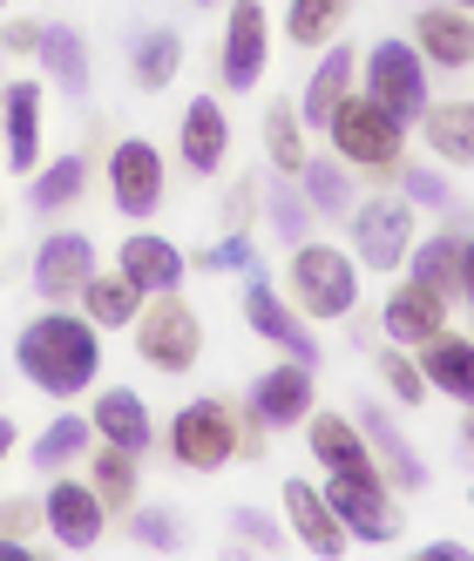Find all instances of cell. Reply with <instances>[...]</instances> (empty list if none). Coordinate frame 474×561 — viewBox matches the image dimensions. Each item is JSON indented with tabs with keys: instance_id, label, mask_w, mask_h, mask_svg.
Returning <instances> with one entry per match:
<instances>
[{
	"instance_id": "1",
	"label": "cell",
	"mask_w": 474,
	"mask_h": 561,
	"mask_svg": "<svg viewBox=\"0 0 474 561\" xmlns=\"http://www.w3.org/2000/svg\"><path fill=\"white\" fill-rule=\"evenodd\" d=\"M14 366L21 379H34L48 399H75V392H89L102 379V325L82 311H42V318H27L21 339H14Z\"/></svg>"
},
{
	"instance_id": "2",
	"label": "cell",
	"mask_w": 474,
	"mask_h": 561,
	"mask_svg": "<svg viewBox=\"0 0 474 561\" xmlns=\"http://www.w3.org/2000/svg\"><path fill=\"white\" fill-rule=\"evenodd\" d=\"M285 285H292V305L305 318H352L360 305V257H346L339 244H292V264H285Z\"/></svg>"
},
{
	"instance_id": "3",
	"label": "cell",
	"mask_w": 474,
	"mask_h": 561,
	"mask_svg": "<svg viewBox=\"0 0 474 561\" xmlns=\"http://www.w3.org/2000/svg\"><path fill=\"white\" fill-rule=\"evenodd\" d=\"M360 95H373L400 129H414L427 115V61L414 42H400V34H386V42H373L360 55Z\"/></svg>"
},
{
	"instance_id": "4",
	"label": "cell",
	"mask_w": 474,
	"mask_h": 561,
	"mask_svg": "<svg viewBox=\"0 0 474 561\" xmlns=\"http://www.w3.org/2000/svg\"><path fill=\"white\" fill-rule=\"evenodd\" d=\"M326 136H332V156H339V163H352V170H393L407 156V129L393 123L373 95H360V89L332 108Z\"/></svg>"
},
{
	"instance_id": "5",
	"label": "cell",
	"mask_w": 474,
	"mask_h": 561,
	"mask_svg": "<svg viewBox=\"0 0 474 561\" xmlns=\"http://www.w3.org/2000/svg\"><path fill=\"white\" fill-rule=\"evenodd\" d=\"M129 332H136L143 366H156V373H190L196 358H204V318H196L177 291H149Z\"/></svg>"
},
{
	"instance_id": "6",
	"label": "cell",
	"mask_w": 474,
	"mask_h": 561,
	"mask_svg": "<svg viewBox=\"0 0 474 561\" xmlns=\"http://www.w3.org/2000/svg\"><path fill=\"white\" fill-rule=\"evenodd\" d=\"M414 244H420V230H414L407 190H380L366 204H352V257H360V271H400Z\"/></svg>"
},
{
	"instance_id": "7",
	"label": "cell",
	"mask_w": 474,
	"mask_h": 561,
	"mask_svg": "<svg viewBox=\"0 0 474 561\" xmlns=\"http://www.w3.org/2000/svg\"><path fill=\"white\" fill-rule=\"evenodd\" d=\"M170 460L190 467V473H217L237 460V413L224 399H190L170 426Z\"/></svg>"
},
{
	"instance_id": "8",
	"label": "cell",
	"mask_w": 474,
	"mask_h": 561,
	"mask_svg": "<svg viewBox=\"0 0 474 561\" xmlns=\"http://www.w3.org/2000/svg\"><path fill=\"white\" fill-rule=\"evenodd\" d=\"M326 501L346 520L352 541H393L400 535V507L386 494V473H326Z\"/></svg>"
},
{
	"instance_id": "9",
	"label": "cell",
	"mask_w": 474,
	"mask_h": 561,
	"mask_svg": "<svg viewBox=\"0 0 474 561\" xmlns=\"http://www.w3.org/2000/svg\"><path fill=\"white\" fill-rule=\"evenodd\" d=\"M264 55H271V27H264V0H237L217 42V82L224 89H258L264 82Z\"/></svg>"
},
{
	"instance_id": "10",
	"label": "cell",
	"mask_w": 474,
	"mask_h": 561,
	"mask_svg": "<svg viewBox=\"0 0 474 561\" xmlns=\"http://www.w3.org/2000/svg\"><path fill=\"white\" fill-rule=\"evenodd\" d=\"M245 325H251L264 345H279L285 358H305V366H319V339H312L305 311L285 305V291H271L258 271H245Z\"/></svg>"
},
{
	"instance_id": "11",
	"label": "cell",
	"mask_w": 474,
	"mask_h": 561,
	"mask_svg": "<svg viewBox=\"0 0 474 561\" xmlns=\"http://www.w3.org/2000/svg\"><path fill=\"white\" fill-rule=\"evenodd\" d=\"M109 204L123 210L129 224L156 217V204H163V156H156L143 136L109 149Z\"/></svg>"
},
{
	"instance_id": "12",
	"label": "cell",
	"mask_w": 474,
	"mask_h": 561,
	"mask_svg": "<svg viewBox=\"0 0 474 561\" xmlns=\"http://www.w3.org/2000/svg\"><path fill=\"white\" fill-rule=\"evenodd\" d=\"M95 277V244L82 230H48L42 251H34V291H42L48 305H68L82 298V285Z\"/></svg>"
},
{
	"instance_id": "13",
	"label": "cell",
	"mask_w": 474,
	"mask_h": 561,
	"mask_svg": "<svg viewBox=\"0 0 474 561\" xmlns=\"http://www.w3.org/2000/svg\"><path fill=\"white\" fill-rule=\"evenodd\" d=\"M42 520H48V535H55V548H95L102 541V528H109V507H102V494L89 488V480H55V488L42 494Z\"/></svg>"
},
{
	"instance_id": "14",
	"label": "cell",
	"mask_w": 474,
	"mask_h": 561,
	"mask_svg": "<svg viewBox=\"0 0 474 561\" xmlns=\"http://www.w3.org/2000/svg\"><path fill=\"white\" fill-rule=\"evenodd\" d=\"M467 237H474V224H467V217H448V230L420 237L414 257H407L420 285H427V291H441L448 305L467 298Z\"/></svg>"
},
{
	"instance_id": "15",
	"label": "cell",
	"mask_w": 474,
	"mask_h": 561,
	"mask_svg": "<svg viewBox=\"0 0 474 561\" xmlns=\"http://www.w3.org/2000/svg\"><path fill=\"white\" fill-rule=\"evenodd\" d=\"M251 407L264 426H305L312 407H319V386H312V366L305 358H285V366H271L251 379Z\"/></svg>"
},
{
	"instance_id": "16",
	"label": "cell",
	"mask_w": 474,
	"mask_h": 561,
	"mask_svg": "<svg viewBox=\"0 0 474 561\" xmlns=\"http://www.w3.org/2000/svg\"><path fill=\"white\" fill-rule=\"evenodd\" d=\"M414 48L427 68H474V14L454 8V0H441V8H420L414 14Z\"/></svg>"
},
{
	"instance_id": "17",
	"label": "cell",
	"mask_w": 474,
	"mask_h": 561,
	"mask_svg": "<svg viewBox=\"0 0 474 561\" xmlns=\"http://www.w3.org/2000/svg\"><path fill=\"white\" fill-rule=\"evenodd\" d=\"M448 298L441 291H427L420 277H407V285H393L386 291V305H380V325H386V339L393 345H427L433 332H448Z\"/></svg>"
},
{
	"instance_id": "18",
	"label": "cell",
	"mask_w": 474,
	"mask_h": 561,
	"mask_svg": "<svg viewBox=\"0 0 474 561\" xmlns=\"http://www.w3.org/2000/svg\"><path fill=\"white\" fill-rule=\"evenodd\" d=\"M0 156H8L14 176H27L34 163H42V89L34 82L0 89Z\"/></svg>"
},
{
	"instance_id": "19",
	"label": "cell",
	"mask_w": 474,
	"mask_h": 561,
	"mask_svg": "<svg viewBox=\"0 0 474 561\" xmlns=\"http://www.w3.org/2000/svg\"><path fill=\"white\" fill-rule=\"evenodd\" d=\"M305 447H312V460H319L326 473H380V460H373V447H366L360 420H346V413H319V407H312Z\"/></svg>"
},
{
	"instance_id": "20",
	"label": "cell",
	"mask_w": 474,
	"mask_h": 561,
	"mask_svg": "<svg viewBox=\"0 0 474 561\" xmlns=\"http://www.w3.org/2000/svg\"><path fill=\"white\" fill-rule=\"evenodd\" d=\"M177 156L190 176H217L224 156H230V123H224V102L217 95H196L183 108V129H177Z\"/></svg>"
},
{
	"instance_id": "21",
	"label": "cell",
	"mask_w": 474,
	"mask_h": 561,
	"mask_svg": "<svg viewBox=\"0 0 474 561\" xmlns=\"http://www.w3.org/2000/svg\"><path fill=\"white\" fill-rule=\"evenodd\" d=\"M285 520H292V535L312 548V554H346V520L332 514L326 488H312V480H285Z\"/></svg>"
},
{
	"instance_id": "22",
	"label": "cell",
	"mask_w": 474,
	"mask_h": 561,
	"mask_svg": "<svg viewBox=\"0 0 474 561\" xmlns=\"http://www.w3.org/2000/svg\"><path fill=\"white\" fill-rule=\"evenodd\" d=\"M360 433H366V447H373V460H380V473H386V488H400V494H420V488H427V467H420V454H414V439L393 426L380 407L360 413Z\"/></svg>"
},
{
	"instance_id": "23",
	"label": "cell",
	"mask_w": 474,
	"mask_h": 561,
	"mask_svg": "<svg viewBox=\"0 0 474 561\" xmlns=\"http://www.w3.org/2000/svg\"><path fill=\"white\" fill-rule=\"evenodd\" d=\"M420 373H427V392H448L474 413V339L461 332H433L420 345Z\"/></svg>"
},
{
	"instance_id": "24",
	"label": "cell",
	"mask_w": 474,
	"mask_h": 561,
	"mask_svg": "<svg viewBox=\"0 0 474 561\" xmlns=\"http://www.w3.org/2000/svg\"><path fill=\"white\" fill-rule=\"evenodd\" d=\"M115 271H123L129 285H143V291H177L183 285V251L170 237L136 230V237H123V251H115Z\"/></svg>"
},
{
	"instance_id": "25",
	"label": "cell",
	"mask_w": 474,
	"mask_h": 561,
	"mask_svg": "<svg viewBox=\"0 0 474 561\" xmlns=\"http://www.w3.org/2000/svg\"><path fill=\"white\" fill-rule=\"evenodd\" d=\"M89 426H95V439H115V447H129V454H149V439H156V420L143 407V392H129V386H109L95 399Z\"/></svg>"
},
{
	"instance_id": "26",
	"label": "cell",
	"mask_w": 474,
	"mask_h": 561,
	"mask_svg": "<svg viewBox=\"0 0 474 561\" xmlns=\"http://www.w3.org/2000/svg\"><path fill=\"white\" fill-rule=\"evenodd\" d=\"M352 82H360V55H352V48H326V55H319V68H312V82H305L298 115L326 129V123H332V108L352 95Z\"/></svg>"
},
{
	"instance_id": "27",
	"label": "cell",
	"mask_w": 474,
	"mask_h": 561,
	"mask_svg": "<svg viewBox=\"0 0 474 561\" xmlns=\"http://www.w3.org/2000/svg\"><path fill=\"white\" fill-rule=\"evenodd\" d=\"M420 136H427V149L441 156V163L467 170L474 163V102H427Z\"/></svg>"
},
{
	"instance_id": "28",
	"label": "cell",
	"mask_w": 474,
	"mask_h": 561,
	"mask_svg": "<svg viewBox=\"0 0 474 561\" xmlns=\"http://www.w3.org/2000/svg\"><path fill=\"white\" fill-rule=\"evenodd\" d=\"M177 68H183V34H177V27H149V34H136L129 75H136L143 95H163V89L177 82Z\"/></svg>"
},
{
	"instance_id": "29",
	"label": "cell",
	"mask_w": 474,
	"mask_h": 561,
	"mask_svg": "<svg viewBox=\"0 0 474 561\" xmlns=\"http://www.w3.org/2000/svg\"><path fill=\"white\" fill-rule=\"evenodd\" d=\"M143 285H129L123 271H95L89 285H82V311L95 318L102 332H115V325H136V311H143Z\"/></svg>"
},
{
	"instance_id": "30",
	"label": "cell",
	"mask_w": 474,
	"mask_h": 561,
	"mask_svg": "<svg viewBox=\"0 0 474 561\" xmlns=\"http://www.w3.org/2000/svg\"><path fill=\"white\" fill-rule=\"evenodd\" d=\"M89 488L102 494V507H109V514H129V507H136V494H143V467H136V454H129V447H115V439H102Z\"/></svg>"
},
{
	"instance_id": "31",
	"label": "cell",
	"mask_w": 474,
	"mask_h": 561,
	"mask_svg": "<svg viewBox=\"0 0 474 561\" xmlns=\"http://www.w3.org/2000/svg\"><path fill=\"white\" fill-rule=\"evenodd\" d=\"M264 156H271V170L279 176H298L312 163V149H305V115L292 102H271L264 108Z\"/></svg>"
},
{
	"instance_id": "32",
	"label": "cell",
	"mask_w": 474,
	"mask_h": 561,
	"mask_svg": "<svg viewBox=\"0 0 474 561\" xmlns=\"http://www.w3.org/2000/svg\"><path fill=\"white\" fill-rule=\"evenodd\" d=\"M42 68H48V82H55V89L82 95V89H89V42H82V34H75L68 21H55V27L42 34Z\"/></svg>"
},
{
	"instance_id": "33",
	"label": "cell",
	"mask_w": 474,
	"mask_h": 561,
	"mask_svg": "<svg viewBox=\"0 0 474 561\" xmlns=\"http://www.w3.org/2000/svg\"><path fill=\"white\" fill-rule=\"evenodd\" d=\"M89 439H95V426L82 420V413H61V420H48L42 426V439H34V467H42V473H61L75 454H89Z\"/></svg>"
},
{
	"instance_id": "34",
	"label": "cell",
	"mask_w": 474,
	"mask_h": 561,
	"mask_svg": "<svg viewBox=\"0 0 474 561\" xmlns=\"http://www.w3.org/2000/svg\"><path fill=\"white\" fill-rule=\"evenodd\" d=\"M339 21H346V0H292L285 8V42L292 48H332Z\"/></svg>"
},
{
	"instance_id": "35",
	"label": "cell",
	"mask_w": 474,
	"mask_h": 561,
	"mask_svg": "<svg viewBox=\"0 0 474 561\" xmlns=\"http://www.w3.org/2000/svg\"><path fill=\"white\" fill-rule=\"evenodd\" d=\"M298 176H305V204L319 210V217H339V224H346V210H352V183H346V163H339V156H312Z\"/></svg>"
},
{
	"instance_id": "36",
	"label": "cell",
	"mask_w": 474,
	"mask_h": 561,
	"mask_svg": "<svg viewBox=\"0 0 474 561\" xmlns=\"http://www.w3.org/2000/svg\"><path fill=\"white\" fill-rule=\"evenodd\" d=\"M82 183H89V163H82V156H55V163L34 176L27 204H34V210H61V204H75V196H82Z\"/></svg>"
},
{
	"instance_id": "37",
	"label": "cell",
	"mask_w": 474,
	"mask_h": 561,
	"mask_svg": "<svg viewBox=\"0 0 474 561\" xmlns=\"http://www.w3.org/2000/svg\"><path fill=\"white\" fill-rule=\"evenodd\" d=\"M380 379H386V392L400 399V407H420L427 399V373H420V358H407V352H380Z\"/></svg>"
},
{
	"instance_id": "38",
	"label": "cell",
	"mask_w": 474,
	"mask_h": 561,
	"mask_svg": "<svg viewBox=\"0 0 474 561\" xmlns=\"http://www.w3.org/2000/svg\"><path fill=\"white\" fill-rule=\"evenodd\" d=\"M123 520H129V535H136L143 548H183V520H177L170 507H129Z\"/></svg>"
},
{
	"instance_id": "39",
	"label": "cell",
	"mask_w": 474,
	"mask_h": 561,
	"mask_svg": "<svg viewBox=\"0 0 474 561\" xmlns=\"http://www.w3.org/2000/svg\"><path fill=\"white\" fill-rule=\"evenodd\" d=\"M264 210H271V230L285 237V251L292 244H305V204L285 190V183H271V196H264Z\"/></svg>"
},
{
	"instance_id": "40",
	"label": "cell",
	"mask_w": 474,
	"mask_h": 561,
	"mask_svg": "<svg viewBox=\"0 0 474 561\" xmlns=\"http://www.w3.org/2000/svg\"><path fill=\"white\" fill-rule=\"evenodd\" d=\"M48 520H42V501H27V494H14V501H0V535L8 541H27V535H42Z\"/></svg>"
},
{
	"instance_id": "41",
	"label": "cell",
	"mask_w": 474,
	"mask_h": 561,
	"mask_svg": "<svg viewBox=\"0 0 474 561\" xmlns=\"http://www.w3.org/2000/svg\"><path fill=\"white\" fill-rule=\"evenodd\" d=\"M251 257H258V251H251V230H230L224 244H211V251H204V264H211V271H251Z\"/></svg>"
},
{
	"instance_id": "42",
	"label": "cell",
	"mask_w": 474,
	"mask_h": 561,
	"mask_svg": "<svg viewBox=\"0 0 474 561\" xmlns=\"http://www.w3.org/2000/svg\"><path fill=\"white\" fill-rule=\"evenodd\" d=\"M400 183H407V196H414V204H448V183H441V170L400 163Z\"/></svg>"
},
{
	"instance_id": "43",
	"label": "cell",
	"mask_w": 474,
	"mask_h": 561,
	"mask_svg": "<svg viewBox=\"0 0 474 561\" xmlns=\"http://www.w3.org/2000/svg\"><path fill=\"white\" fill-rule=\"evenodd\" d=\"M42 34H48V27L27 21V14H21V21H0V48H8V55H42Z\"/></svg>"
},
{
	"instance_id": "44",
	"label": "cell",
	"mask_w": 474,
	"mask_h": 561,
	"mask_svg": "<svg viewBox=\"0 0 474 561\" xmlns=\"http://www.w3.org/2000/svg\"><path fill=\"white\" fill-rule=\"evenodd\" d=\"M237 460H264V420H258L251 399L237 407Z\"/></svg>"
},
{
	"instance_id": "45",
	"label": "cell",
	"mask_w": 474,
	"mask_h": 561,
	"mask_svg": "<svg viewBox=\"0 0 474 561\" xmlns=\"http://www.w3.org/2000/svg\"><path fill=\"white\" fill-rule=\"evenodd\" d=\"M230 528L245 535V541H258V548H271V541H279V528H271L264 514H251V507H237V514H230Z\"/></svg>"
},
{
	"instance_id": "46",
	"label": "cell",
	"mask_w": 474,
	"mask_h": 561,
	"mask_svg": "<svg viewBox=\"0 0 474 561\" xmlns=\"http://www.w3.org/2000/svg\"><path fill=\"white\" fill-rule=\"evenodd\" d=\"M420 561H474V554H467L461 541H427V548H420Z\"/></svg>"
},
{
	"instance_id": "47",
	"label": "cell",
	"mask_w": 474,
	"mask_h": 561,
	"mask_svg": "<svg viewBox=\"0 0 474 561\" xmlns=\"http://www.w3.org/2000/svg\"><path fill=\"white\" fill-rule=\"evenodd\" d=\"M8 454H14V420H0V467H8Z\"/></svg>"
},
{
	"instance_id": "48",
	"label": "cell",
	"mask_w": 474,
	"mask_h": 561,
	"mask_svg": "<svg viewBox=\"0 0 474 561\" xmlns=\"http://www.w3.org/2000/svg\"><path fill=\"white\" fill-rule=\"evenodd\" d=\"M467 298H474V237H467Z\"/></svg>"
},
{
	"instance_id": "49",
	"label": "cell",
	"mask_w": 474,
	"mask_h": 561,
	"mask_svg": "<svg viewBox=\"0 0 474 561\" xmlns=\"http://www.w3.org/2000/svg\"><path fill=\"white\" fill-rule=\"evenodd\" d=\"M467 447H474V413H467Z\"/></svg>"
},
{
	"instance_id": "50",
	"label": "cell",
	"mask_w": 474,
	"mask_h": 561,
	"mask_svg": "<svg viewBox=\"0 0 474 561\" xmlns=\"http://www.w3.org/2000/svg\"><path fill=\"white\" fill-rule=\"evenodd\" d=\"M454 8H467V14H474V0H454Z\"/></svg>"
},
{
	"instance_id": "51",
	"label": "cell",
	"mask_w": 474,
	"mask_h": 561,
	"mask_svg": "<svg viewBox=\"0 0 474 561\" xmlns=\"http://www.w3.org/2000/svg\"><path fill=\"white\" fill-rule=\"evenodd\" d=\"M196 8H217V0H196Z\"/></svg>"
},
{
	"instance_id": "52",
	"label": "cell",
	"mask_w": 474,
	"mask_h": 561,
	"mask_svg": "<svg viewBox=\"0 0 474 561\" xmlns=\"http://www.w3.org/2000/svg\"><path fill=\"white\" fill-rule=\"evenodd\" d=\"M467 507H474V494H467Z\"/></svg>"
},
{
	"instance_id": "53",
	"label": "cell",
	"mask_w": 474,
	"mask_h": 561,
	"mask_svg": "<svg viewBox=\"0 0 474 561\" xmlns=\"http://www.w3.org/2000/svg\"><path fill=\"white\" fill-rule=\"evenodd\" d=\"M0 8H8V0H0Z\"/></svg>"
},
{
	"instance_id": "54",
	"label": "cell",
	"mask_w": 474,
	"mask_h": 561,
	"mask_svg": "<svg viewBox=\"0 0 474 561\" xmlns=\"http://www.w3.org/2000/svg\"><path fill=\"white\" fill-rule=\"evenodd\" d=\"M467 305H474V298H467Z\"/></svg>"
}]
</instances>
